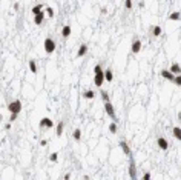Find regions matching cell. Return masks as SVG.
<instances>
[{"instance_id": "6da1fadb", "label": "cell", "mask_w": 181, "mask_h": 180, "mask_svg": "<svg viewBox=\"0 0 181 180\" xmlns=\"http://www.w3.org/2000/svg\"><path fill=\"white\" fill-rule=\"evenodd\" d=\"M43 46H45V51H46V54H52V52L55 51V42L48 37V39H45Z\"/></svg>"}, {"instance_id": "7a4b0ae2", "label": "cell", "mask_w": 181, "mask_h": 180, "mask_svg": "<svg viewBox=\"0 0 181 180\" xmlns=\"http://www.w3.org/2000/svg\"><path fill=\"white\" fill-rule=\"evenodd\" d=\"M104 82H106V79H104V71L101 69V71H98V72H95V77H94V83H95V86L101 88Z\"/></svg>"}, {"instance_id": "3957f363", "label": "cell", "mask_w": 181, "mask_h": 180, "mask_svg": "<svg viewBox=\"0 0 181 180\" xmlns=\"http://www.w3.org/2000/svg\"><path fill=\"white\" fill-rule=\"evenodd\" d=\"M8 111L9 113H16L18 114L22 111V102L20 100H14V102H11L9 105H8Z\"/></svg>"}, {"instance_id": "277c9868", "label": "cell", "mask_w": 181, "mask_h": 180, "mask_svg": "<svg viewBox=\"0 0 181 180\" xmlns=\"http://www.w3.org/2000/svg\"><path fill=\"white\" fill-rule=\"evenodd\" d=\"M104 111H106V114L111 118H114V122L117 120V116H115V109H114V106H112V103L111 102H104Z\"/></svg>"}, {"instance_id": "5b68a950", "label": "cell", "mask_w": 181, "mask_h": 180, "mask_svg": "<svg viewBox=\"0 0 181 180\" xmlns=\"http://www.w3.org/2000/svg\"><path fill=\"white\" fill-rule=\"evenodd\" d=\"M129 177L131 179H137V166H135V162L131 156V165H129Z\"/></svg>"}, {"instance_id": "8992f818", "label": "cell", "mask_w": 181, "mask_h": 180, "mask_svg": "<svg viewBox=\"0 0 181 180\" xmlns=\"http://www.w3.org/2000/svg\"><path fill=\"white\" fill-rule=\"evenodd\" d=\"M157 145H158V148L161 149V151H166V149L169 148V142L164 139V137H158V140H157Z\"/></svg>"}, {"instance_id": "52a82bcc", "label": "cell", "mask_w": 181, "mask_h": 180, "mask_svg": "<svg viewBox=\"0 0 181 180\" xmlns=\"http://www.w3.org/2000/svg\"><path fill=\"white\" fill-rule=\"evenodd\" d=\"M40 128H54V122L49 117H45L40 120Z\"/></svg>"}, {"instance_id": "ba28073f", "label": "cell", "mask_w": 181, "mask_h": 180, "mask_svg": "<svg viewBox=\"0 0 181 180\" xmlns=\"http://www.w3.org/2000/svg\"><path fill=\"white\" fill-rule=\"evenodd\" d=\"M118 145H120V148H121V149H123V152H124V154H126L127 157H131V156H132V151H131V148H129V145H127V143H126V142H123V140H121V142H120V143H118Z\"/></svg>"}, {"instance_id": "9c48e42d", "label": "cell", "mask_w": 181, "mask_h": 180, "mask_svg": "<svg viewBox=\"0 0 181 180\" xmlns=\"http://www.w3.org/2000/svg\"><path fill=\"white\" fill-rule=\"evenodd\" d=\"M131 51L134 52V54H138V52L141 51V40H134V43H132Z\"/></svg>"}, {"instance_id": "30bf717a", "label": "cell", "mask_w": 181, "mask_h": 180, "mask_svg": "<svg viewBox=\"0 0 181 180\" xmlns=\"http://www.w3.org/2000/svg\"><path fill=\"white\" fill-rule=\"evenodd\" d=\"M160 74H161V77H163V79H166V80H171V82H173V79H175V75H173L172 72L169 71V69H163V71L160 72Z\"/></svg>"}, {"instance_id": "8fae6325", "label": "cell", "mask_w": 181, "mask_h": 180, "mask_svg": "<svg viewBox=\"0 0 181 180\" xmlns=\"http://www.w3.org/2000/svg\"><path fill=\"white\" fill-rule=\"evenodd\" d=\"M43 20H45V14H43V11L34 16V23H35V25H41V23H43Z\"/></svg>"}, {"instance_id": "7c38bea8", "label": "cell", "mask_w": 181, "mask_h": 180, "mask_svg": "<svg viewBox=\"0 0 181 180\" xmlns=\"http://www.w3.org/2000/svg\"><path fill=\"white\" fill-rule=\"evenodd\" d=\"M172 72L173 75H176V74H181V66L178 63H172V66H171V69H169Z\"/></svg>"}, {"instance_id": "4fadbf2b", "label": "cell", "mask_w": 181, "mask_h": 180, "mask_svg": "<svg viewBox=\"0 0 181 180\" xmlns=\"http://www.w3.org/2000/svg\"><path fill=\"white\" fill-rule=\"evenodd\" d=\"M69 36H71V26L65 25V26H63V29H62V37H63V39H68Z\"/></svg>"}, {"instance_id": "5bb4252c", "label": "cell", "mask_w": 181, "mask_h": 180, "mask_svg": "<svg viewBox=\"0 0 181 180\" xmlns=\"http://www.w3.org/2000/svg\"><path fill=\"white\" fill-rule=\"evenodd\" d=\"M88 52V45L86 43H83V45H80V48H78V52H77V57H83Z\"/></svg>"}, {"instance_id": "9a60e30c", "label": "cell", "mask_w": 181, "mask_h": 180, "mask_svg": "<svg viewBox=\"0 0 181 180\" xmlns=\"http://www.w3.org/2000/svg\"><path fill=\"white\" fill-rule=\"evenodd\" d=\"M172 136L175 137L176 140L181 142V128H178V126H175V128L172 129Z\"/></svg>"}, {"instance_id": "2e32d148", "label": "cell", "mask_w": 181, "mask_h": 180, "mask_svg": "<svg viewBox=\"0 0 181 180\" xmlns=\"http://www.w3.org/2000/svg\"><path fill=\"white\" fill-rule=\"evenodd\" d=\"M104 79H106V82H112V80H114V72H112V69L104 71Z\"/></svg>"}, {"instance_id": "e0dca14e", "label": "cell", "mask_w": 181, "mask_h": 180, "mask_svg": "<svg viewBox=\"0 0 181 180\" xmlns=\"http://www.w3.org/2000/svg\"><path fill=\"white\" fill-rule=\"evenodd\" d=\"M83 97H85L86 100H92V99L95 97V93H94L92 89H90V91H85V93H83Z\"/></svg>"}, {"instance_id": "ac0fdd59", "label": "cell", "mask_w": 181, "mask_h": 180, "mask_svg": "<svg viewBox=\"0 0 181 180\" xmlns=\"http://www.w3.org/2000/svg\"><path fill=\"white\" fill-rule=\"evenodd\" d=\"M180 19H181V14L176 13V11H175V13H172L171 16H169V20H172V22H178Z\"/></svg>"}, {"instance_id": "d6986e66", "label": "cell", "mask_w": 181, "mask_h": 180, "mask_svg": "<svg viewBox=\"0 0 181 180\" xmlns=\"http://www.w3.org/2000/svg\"><path fill=\"white\" fill-rule=\"evenodd\" d=\"M41 11H45V6H43V5H35V6L32 8V14L35 16V14L41 13Z\"/></svg>"}, {"instance_id": "ffe728a7", "label": "cell", "mask_w": 181, "mask_h": 180, "mask_svg": "<svg viewBox=\"0 0 181 180\" xmlns=\"http://www.w3.org/2000/svg\"><path fill=\"white\" fill-rule=\"evenodd\" d=\"M63 129H65V123H63V122H58V125H57V136L58 137L63 134Z\"/></svg>"}, {"instance_id": "44dd1931", "label": "cell", "mask_w": 181, "mask_h": 180, "mask_svg": "<svg viewBox=\"0 0 181 180\" xmlns=\"http://www.w3.org/2000/svg\"><path fill=\"white\" fill-rule=\"evenodd\" d=\"M152 34H153V36H155V37H160L161 36V26H153V29H152Z\"/></svg>"}, {"instance_id": "7402d4cb", "label": "cell", "mask_w": 181, "mask_h": 180, "mask_svg": "<svg viewBox=\"0 0 181 180\" xmlns=\"http://www.w3.org/2000/svg\"><path fill=\"white\" fill-rule=\"evenodd\" d=\"M117 131H118V126H117V123H115V122H112V123L109 125V132L115 134Z\"/></svg>"}, {"instance_id": "603a6c76", "label": "cell", "mask_w": 181, "mask_h": 180, "mask_svg": "<svg viewBox=\"0 0 181 180\" xmlns=\"http://www.w3.org/2000/svg\"><path fill=\"white\" fill-rule=\"evenodd\" d=\"M29 69H31L32 74H35V72H37V65H35L34 60H29Z\"/></svg>"}, {"instance_id": "cb8c5ba5", "label": "cell", "mask_w": 181, "mask_h": 180, "mask_svg": "<svg viewBox=\"0 0 181 180\" xmlns=\"http://www.w3.org/2000/svg\"><path fill=\"white\" fill-rule=\"evenodd\" d=\"M173 83H175L176 86H181V74H176L175 79H173Z\"/></svg>"}, {"instance_id": "d4e9b609", "label": "cell", "mask_w": 181, "mask_h": 180, "mask_svg": "<svg viewBox=\"0 0 181 180\" xmlns=\"http://www.w3.org/2000/svg\"><path fill=\"white\" fill-rule=\"evenodd\" d=\"M74 139L77 142L81 139V131H80V129H75V131H74Z\"/></svg>"}, {"instance_id": "484cf974", "label": "cell", "mask_w": 181, "mask_h": 180, "mask_svg": "<svg viewBox=\"0 0 181 180\" xmlns=\"http://www.w3.org/2000/svg\"><path fill=\"white\" fill-rule=\"evenodd\" d=\"M45 11H46V14H48V17H54V9L52 8H49V6H48V8H45Z\"/></svg>"}, {"instance_id": "4316f807", "label": "cell", "mask_w": 181, "mask_h": 180, "mask_svg": "<svg viewBox=\"0 0 181 180\" xmlns=\"http://www.w3.org/2000/svg\"><path fill=\"white\" fill-rule=\"evenodd\" d=\"M100 95H101V99H103V102H109V95H108L106 91H101Z\"/></svg>"}, {"instance_id": "83f0119b", "label": "cell", "mask_w": 181, "mask_h": 180, "mask_svg": "<svg viewBox=\"0 0 181 180\" xmlns=\"http://www.w3.org/2000/svg\"><path fill=\"white\" fill-rule=\"evenodd\" d=\"M49 160H51V162H57V160H58V154H57V152H52V154L49 156Z\"/></svg>"}, {"instance_id": "f1b7e54d", "label": "cell", "mask_w": 181, "mask_h": 180, "mask_svg": "<svg viewBox=\"0 0 181 180\" xmlns=\"http://www.w3.org/2000/svg\"><path fill=\"white\" fill-rule=\"evenodd\" d=\"M124 6L126 9H132V0H124Z\"/></svg>"}, {"instance_id": "f546056e", "label": "cell", "mask_w": 181, "mask_h": 180, "mask_svg": "<svg viewBox=\"0 0 181 180\" xmlns=\"http://www.w3.org/2000/svg\"><path fill=\"white\" fill-rule=\"evenodd\" d=\"M17 116H18V114H16V113H11V117H9V122H16V118H17Z\"/></svg>"}, {"instance_id": "4dcf8cb0", "label": "cell", "mask_w": 181, "mask_h": 180, "mask_svg": "<svg viewBox=\"0 0 181 180\" xmlns=\"http://www.w3.org/2000/svg\"><path fill=\"white\" fill-rule=\"evenodd\" d=\"M150 177H152V175H150V172H144V174H143V179H144V180H149Z\"/></svg>"}, {"instance_id": "1f68e13d", "label": "cell", "mask_w": 181, "mask_h": 180, "mask_svg": "<svg viewBox=\"0 0 181 180\" xmlns=\"http://www.w3.org/2000/svg\"><path fill=\"white\" fill-rule=\"evenodd\" d=\"M40 145H41V146H46L48 142H46V140H41V142H40Z\"/></svg>"}, {"instance_id": "d6a6232c", "label": "cell", "mask_w": 181, "mask_h": 180, "mask_svg": "<svg viewBox=\"0 0 181 180\" xmlns=\"http://www.w3.org/2000/svg\"><path fill=\"white\" fill-rule=\"evenodd\" d=\"M0 120H2V116H0Z\"/></svg>"}]
</instances>
